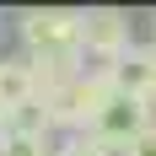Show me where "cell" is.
Listing matches in <instances>:
<instances>
[{"mask_svg":"<svg viewBox=\"0 0 156 156\" xmlns=\"http://www.w3.org/2000/svg\"><path fill=\"white\" fill-rule=\"evenodd\" d=\"M48 129H54V119H48L43 97H32V102H22L0 119V135H48Z\"/></svg>","mask_w":156,"mask_h":156,"instance_id":"cell-6","label":"cell"},{"mask_svg":"<svg viewBox=\"0 0 156 156\" xmlns=\"http://www.w3.org/2000/svg\"><path fill=\"white\" fill-rule=\"evenodd\" d=\"M151 97H156V92H151Z\"/></svg>","mask_w":156,"mask_h":156,"instance_id":"cell-10","label":"cell"},{"mask_svg":"<svg viewBox=\"0 0 156 156\" xmlns=\"http://www.w3.org/2000/svg\"><path fill=\"white\" fill-rule=\"evenodd\" d=\"M113 70V86H119V97H151L156 92V43L151 48H129L119 65H108Z\"/></svg>","mask_w":156,"mask_h":156,"instance_id":"cell-4","label":"cell"},{"mask_svg":"<svg viewBox=\"0 0 156 156\" xmlns=\"http://www.w3.org/2000/svg\"><path fill=\"white\" fill-rule=\"evenodd\" d=\"M124 156H156V124L145 129V135H140V140H135V145H129Z\"/></svg>","mask_w":156,"mask_h":156,"instance_id":"cell-9","label":"cell"},{"mask_svg":"<svg viewBox=\"0 0 156 156\" xmlns=\"http://www.w3.org/2000/svg\"><path fill=\"white\" fill-rule=\"evenodd\" d=\"M129 16L113 11V5H97V11H81V54H92L97 65H119L129 54Z\"/></svg>","mask_w":156,"mask_h":156,"instance_id":"cell-2","label":"cell"},{"mask_svg":"<svg viewBox=\"0 0 156 156\" xmlns=\"http://www.w3.org/2000/svg\"><path fill=\"white\" fill-rule=\"evenodd\" d=\"M0 156H54L48 135H0Z\"/></svg>","mask_w":156,"mask_h":156,"instance_id":"cell-8","label":"cell"},{"mask_svg":"<svg viewBox=\"0 0 156 156\" xmlns=\"http://www.w3.org/2000/svg\"><path fill=\"white\" fill-rule=\"evenodd\" d=\"M38 97V70H32L27 54H5L0 59V119L11 108H22V102H32Z\"/></svg>","mask_w":156,"mask_h":156,"instance_id":"cell-5","label":"cell"},{"mask_svg":"<svg viewBox=\"0 0 156 156\" xmlns=\"http://www.w3.org/2000/svg\"><path fill=\"white\" fill-rule=\"evenodd\" d=\"M22 43H27V59H70V54H81V11H65V5L27 11L22 16Z\"/></svg>","mask_w":156,"mask_h":156,"instance_id":"cell-1","label":"cell"},{"mask_svg":"<svg viewBox=\"0 0 156 156\" xmlns=\"http://www.w3.org/2000/svg\"><path fill=\"white\" fill-rule=\"evenodd\" d=\"M54 156H119V151H113V145H102L92 129H76V135H65V140L54 145Z\"/></svg>","mask_w":156,"mask_h":156,"instance_id":"cell-7","label":"cell"},{"mask_svg":"<svg viewBox=\"0 0 156 156\" xmlns=\"http://www.w3.org/2000/svg\"><path fill=\"white\" fill-rule=\"evenodd\" d=\"M145 129H151V102H145V97H113L108 108L97 113V124H92V135L102 145H113V151L124 156L129 145L140 140Z\"/></svg>","mask_w":156,"mask_h":156,"instance_id":"cell-3","label":"cell"}]
</instances>
